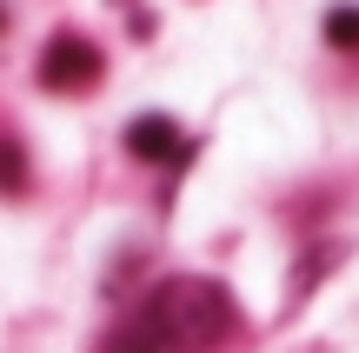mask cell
Instances as JSON below:
<instances>
[{
	"instance_id": "6da1fadb",
	"label": "cell",
	"mask_w": 359,
	"mask_h": 353,
	"mask_svg": "<svg viewBox=\"0 0 359 353\" xmlns=\"http://www.w3.org/2000/svg\"><path fill=\"white\" fill-rule=\"evenodd\" d=\"M233 333V293L219 280H167L140 300L127 327L107 333L100 353H206Z\"/></svg>"
},
{
	"instance_id": "7a4b0ae2",
	"label": "cell",
	"mask_w": 359,
	"mask_h": 353,
	"mask_svg": "<svg viewBox=\"0 0 359 353\" xmlns=\"http://www.w3.org/2000/svg\"><path fill=\"white\" fill-rule=\"evenodd\" d=\"M100 80V47L87 34H53L40 53V87L47 93H87Z\"/></svg>"
},
{
	"instance_id": "3957f363",
	"label": "cell",
	"mask_w": 359,
	"mask_h": 353,
	"mask_svg": "<svg viewBox=\"0 0 359 353\" xmlns=\"http://www.w3.org/2000/svg\"><path fill=\"white\" fill-rule=\"evenodd\" d=\"M127 154L154 160V167H173V160H187V133L167 114H140V120H127Z\"/></svg>"
},
{
	"instance_id": "277c9868",
	"label": "cell",
	"mask_w": 359,
	"mask_h": 353,
	"mask_svg": "<svg viewBox=\"0 0 359 353\" xmlns=\"http://www.w3.org/2000/svg\"><path fill=\"white\" fill-rule=\"evenodd\" d=\"M326 47H339V53L359 47V7H353V0H339V7L326 13Z\"/></svg>"
},
{
	"instance_id": "5b68a950",
	"label": "cell",
	"mask_w": 359,
	"mask_h": 353,
	"mask_svg": "<svg viewBox=\"0 0 359 353\" xmlns=\"http://www.w3.org/2000/svg\"><path fill=\"white\" fill-rule=\"evenodd\" d=\"M0 194H27V154L13 133H0Z\"/></svg>"
}]
</instances>
